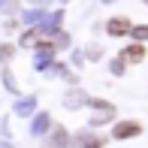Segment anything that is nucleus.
Here are the masks:
<instances>
[{
  "instance_id": "1",
  "label": "nucleus",
  "mask_w": 148,
  "mask_h": 148,
  "mask_svg": "<svg viewBox=\"0 0 148 148\" xmlns=\"http://www.w3.org/2000/svg\"><path fill=\"white\" fill-rule=\"evenodd\" d=\"M142 127L136 121H124V124H115V139H130V136H139Z\"/></svg>"
},
{
  "instance_id": "2",
  "label": "nucleus",
  "mask_w": 148,
  "mask_h": 148,
  "mask_svg": "<svg viewBox=\"0 0 148 148\" xmlns=\"http://www.w3.org/2000/svg\"><path fill=\"white\" fill-rule=\"evenodd\" d=\"M145 58V49L139 42H133V45H127L124 51H121V60H124V64H139V60Z\"/></svg>"
},
{
  "instance_id": "3",
  "label": "nucleus",
  "mask_w": 148,
  "mask_h": 148,
  "mask_svg": "<svg viewBox=\"0 0 148 148\" xmlns=\"http://www.w3.org/2000/svg\"><path fill=\"white\" fill-rule=\"evenodd\" d=\"M106 30H109L112 36H124V33H130V30H133V24L127 21V18H112V21L106 24Z\"/></svg>"
},
{
  "instance_id": "4",
  "label": "nucleus",
  "mask_w": 148,
  "mask_h": 148,
  "mask_svg": "<svg viewBox=\"0 0 148 148\" xmlns=\"http://www.w3.org/2000/svg\"><path fill=\"white\" fill-rule=\"evenodd\" d=\"M79 145L82 148H103V136H85V139H79Z\"/></svg>"
},
{
  "instance_id": "5",
  "label": "nucleus",
  "mask_w": 148,
  "mask_h": 148,
  "mask_svg": "<svg viewBox=\"0 0 148 148\" xmlns=\"http://www.w3.org/2000/svg\"><path fill=\"white\" fill-rule=\"evenodd\" d=\"M136 39H148V27H136V30H130Z\"/></svg>"
}]
</instances>
